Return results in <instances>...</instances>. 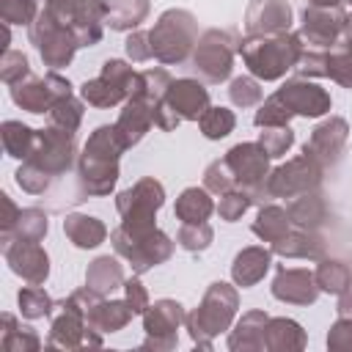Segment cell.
Masks as SVG:
<instances>
[{"label": "cell", "instance_id": "cell-2", "mask_svg": "<svg viewBox=\"0 0 352 352\" xmlns=\"http://www.w3.org/2000/svg\"><path fill=\"white\" fill-rule=\"evenodd\" d=\"M239 311V292L236 286L226 283V280H214L209 283V289L204 292L198 308H192L184 319L190 338L198 349H212L214 336H220L223 330H228L234 324V316Z\"/></svg>", "mask_w": 352, "mask_h": 352}, {"label": "cell", "instance_id": "cell-5", "mask_svg": "<svg viewBox=\"0 0 352 352\" xmlns=\"http://www.w3.org/2000/svg\"><path fill=\"white\" fill-rule=\"evenodd\" d=\"M239 52V38L234 30H220V28H209L198 36L195 50L190 55L192 60V72L204 80V82H226L231 77L234 69V55Z\"/></svg>", "mask_w": 352, "mask_h": 352}, {"label": "cell", "instance_id": "cell-18", "mask_svg": "<svg viewBox=\"0 0 352 352\" xmlns=\"http://www.w3.org/2000/svg\"><path fill=\"white\" fill-rule=\"evenodd\" d=\"M292 6L286 0H250L245 8V36H278L292 30Z\"/></svg>", "mask_w": 352, "mask_h": 352}, {"label": "cell", "instance_id": "cell-10", "mask_svg": "<svg viewBox=\"0 0 352 352\" xmlns=\"http://www.w3.org/2000/svg\"><path fill=\"white\" fill-rule=\"evenodd\" d=\"M322 179H324V168L316 160H311L308 154H300V157L286 160L275 170H270L264 187H267L270 201L272 198H297L302 192L319 190Z\"/></svg>", "mask_w": 352, "mask_h": 352}, {"label": "cell", "instance_id": "cell-23", "mask_svg": "<svg viewBox=\"0 0 352 352\" xmlns=\"http://www.w3.org/2000/svg\"><path fill=\"white\" fill-rule=\"evenodd\" d=\"M267 322L270 316L258 308L253 311H245L234 330L228 333V349L231 352H264L267 344H264V330H267Z\"/></svg>", "mask_w": 352, "mask_h": 352}, {"label": "cell", "instance_id": "cell-16", "mask_svg": "<svg viewBox=\"0 0 352 352\" xmlns=\"http://www.w3.org/2000/svg\"><path fill=\"white\" fill-rule=\"evenodd\" d=\"M58 311H52V324L47 336L50 349H85V333H88V319L85 311H80L69 297L55 302Z\"/></svg>", "mask_w": 352, "mask_h": 352}, {"label": "cell", "instance_id": "cell-17", "mask_svg": "<svg viewBox=\"0 0 352 352\" xmlns=\"http://www.w3.org/2000/svg\"><path fill=\"white\" fill-rule=\"evenodd\" d=\"M3 256H6V264L11 267V272L28 283L41 286L50 278V256L38 242L11 239L3 245Z\"/></svg>", "mask_w": 352, "mask_h": 352}, {"label": "cell", "instance_id": "cell-60", "mask_svg": "<svg viewBox=\"0 0 352 352\" xmlns=\"http://www.w3.org/2000/svg\"><path fill=\"white\" fill-rule=\"evenodd\" d=\"M336 314H338V316H346V319H352V286H349L346 292H341V294H338V302H336Z\"/></svg>", "mask_w": 352, "mask_h": 352}, {"label": "cell", "instance_id": "cell-20", "mask_svg": "<svg viewBox=\"0 0 352 352\" xmlns=\"http://www.w3.org/2000/svg\"><path fill=\"white\" fill-rule=\"evenodd\" d=\"M118 160H104L80 151L77 157V187L80 198L85 201L88 195H110L116 182H118Z\"/></svg>", "mask_w": 352, "mask_h": 352}, {"label": "cell", "instance_id": "cell-15", "mask_svg": "<svg viewBox=\"0 0 352 352\" xmlns=\"http://www.w3.org/2000/svg\"><path fill=\"white\" fill-rule=\"evenodd\" d=\"M275 94H278L280 102L292 110V116H302V118L327 116L330 107H333L330 94H327L322 85L311 82L308 77H292V80H286Z\"/></svg>", "mask_w": 352, "mask_h": 352}, {"label": "cell", "instance_id": "cell-51", "mask_svg": "<svg viewBox=\"0 0 352 352\" xmlns=\"http://www.w3.org/2000/svg\"><path fill=\"white\" fill-rule=\"evenodd\" d=\"M30 77V63H28V55L19 52V50H6L3 58H0V80L6 85H14L19 80Z\"/></svg>", "mask_w": 352, "mask_h": 352}, {"label": "cell", "instance_id": "cell-44", "mask_svg": "<svg viewBox=\"0 0 352 352\" xmlns=\"http://www.w3.org/2000/svg\"><path fill=\"white\" fill-rule=\"evenodd\" d=\"M292 118H294V116H292V110L280 102V96H278V94H272V96H267V99L261 102V107L256 110L253 124H256L258 129H264V126H286Z\"/></svg>", "mask_w": 352, "mask_h": 352}, {"label": "cell", "instance_id": "cell-26", "mask_svg": "<svg viewBox=\"0 0 352 352\" xmlns=\"http://www.w3.org/2000/svg\"><path fill=\"white\" fill-rule=\"evenodd\" d=\"M184 319H187L184 305L162 297L143 311V330H146V336H176V330L184 324Z\"/></svg>", "mask_w": 352, "mask_h": 352}, {"label": "cell", "instance_id": "cell-33", "mask_svg": "<svg viewBox=\"0 0 352 352\" xmlns=\"http://www.w3.org/2000/svg\"><path fill=\"white\" fill-rule=\"evenodd\" d=\"M253 234L261 239V242H278L280 236H286L292 231V220H289V212L278 204H261L258 206V214L253 220Z\"/></svg>", "mask_w": 352, "mask_h": 352}, {"label": "cell", "instance_id": "cell-62", "mask_svg": "<svg viewBox=\"0 0 352 352\" xmlns=\"http://www.w3.org/2000/svg\"><path fill=\"white\" fill-rule=\"evenodd\" d=\"M338 47H344L349 55H352V33H346V36H341V41H338Z\"/></svg>", "mask_w": 352, "mask_h": 352}, {"label": "cell", "instance_id": "cell-43", "mask_svg": "<svg viewBox=\"0 0 352 352\" xmlns=\"http://www.w3.org/2000/svg\"><path fill=\"white\" fill-rule=\"evenodd\" d=\"M85 99L80 96H66V99H60V102H55L52 104V110H50V124H55V126H60V129H69V132H77L80 129V124H82V113H85V104H82Z\"/></svg>", "mask_w": 352, "mask_h": 352}, {"label": "cell", "instance_id": "cell-49", "mask_svg": "<svg viewBox=\"0 0 352 352\" xmlns=\"http://www.w3.org/2000/svg\"><path fill=\"white\" fill-rule=\"evenodd\" d=\"M228 99L231 104L236 107H253L261 102V82L250 74H242V77H234L231 85H228Z\"/></svg>", "mask_w": 352, "mask_h": 352}, {"label": "cell", "instance_id": "cell-21", "mask_svg": "<svg viewBox=\"0 0 352 352\" xmlns=\"http://www.w3.org/2000/svg\"><path fill=\"white\" fill-rule=\"evenodd\" d=\"M162 102L182 118V121H198L209 107V91L195 77H179L170 80Z\"/></svg>", "mask_w": 352, "mask_h": 352}, {"label": "cell", "instance_id": "cell-14", "mask_svg": "<svg viewBox=\"0 0 352 352\" xmlns=\"http://www.w3.org/2000/svg\"><path fill=\"white\" fill-rule=\"evenodd\" d=\"M346 140H349V124H346V118L330 116V118H324V121H319L314 126L311 138L302 146V154H308L311 160H316L327 170V168H336L338 160L344 157Z\"/></svg>", "mask_w": 352, "mask_h": 352}, {"label": "cell", "instance_id": "cell-31", "mask_svg": "<svg viewBox=\"0 0 352 352\" xmlns=\"http://www.w3.org/2000/svg\"><path fill=\"white\" fill-rule=\"evenodd\" d=\"M132 316H135V311L129 308L126 300H107V297H102V300L88 311L85 319H88V327H94V330H99V333L104 336V333H118V330H124Z\"/></svg>", "mask_w": 352, "mask_h": 352}, {"label": "cell", "instance_id": "cell-64", "mask_svg": "<svg viewBox=\"0 0 352 352\" xmlns=\"http://www.w3.org/2000/svg\"><path fill=\"white\" fill-rule=\"evenodd\" d=\"M338 6H349L352 8V0H338Z\"/></svg>", "mask_w": 352, "mask_h": 352}, {"label": "cell", "instance_id": "cell-41", "mask_svg": "<svg viewBox=\"0 0 352 352\" xmlns=\"http://www.w3.org/2000/svg\"><path fill=\"white\" fill-rule=\"evenodd\" d=\"M50 231V220H47V212L38 209V206H28L22 209L19 214V223L11 234V239H25V242H41ZM8 239V242H11Z\"/></svg>", "mask_w": 352, "mask_h": 352}, {"label": "cell", "instance_id": "cell-29", "mask_svg": "<svg viewBox=\"0 0 352 352\" xmlns=\"http://www.w3.org/2000/svg\"><path fill=\"white\" fill-rule=\"evenodd\" d=\"M286 212H289L292 226H297V228L316 231L319 226L327 223V201L322 198L319 190H311V192H302L297 198H289Z\"/></svg>", "mask_w": 352, "mask_h": 352}, {"label": "cell", "instance_id": "cell-61", "mask_svg": "<svg viewBox=\"0 0 352 352\" xmlns=\"http://www.w3.org/2000/svg\"><path fill=\"white\" fill-rule=\"evenodd\" d=\"M346 33H352V8L344 11V30H341V36H346Z\"/></svg>", "mask_w": 352, "mask_h": 352}, {"label": "cell", "instance_id": "cell-11", "mask_svg": "<svg viewBox=\"0 0 352 352\" xmlns=\"http://www.w3.org/2000/svg\"><path fill=\"white\" fill-rule=\"evenodd\" d=\"M77 140H74V132L69 129H60L55 124L44 126V129H36V146L30 151V162H36L38 168H44L52 179L55 176H63L72 170V165H77Z\"/></svg>", "mask_w": 352, "mask_h": 352}, {"label": "cell", "instance_id": "cell-55", "mask_svg": "<svg viewBox=\"0 0 352 352\" xmlns=\"http://www.w3.org/2000/svg\"><path fill=\"white\" fill-rule=\"evenodd\" d=\"M327 349L333 352H352V319L338 316L327 330Z\"/></svg>", "mask_w": 352, "mask_h": 352}, {"label": "cell", "instance_id": "cell-9", "mask_svg": "<svg viewBox=\"0 0 352 352\" xmlns=\"http://www.w3.org/2000/svg\"><path fill=\"white\" fill-rule=\"evenodd\" d=\"M236 179V187L248 190L253 204H270L267 195V176H270V154L261 148V143H236L223 157Z\"/></svg>", "mask_w": 352, "mask_h": 352}, {"label": "cell", "instance_id": "cell-12", "mask_svg": "<svg viewBox=\"0 0 352 352\" xmlns=\"http://www.w3.org/2000/svg\"><path fill=\"white\" fill-rule=\"evenodd\" d=\"M11 88V99L16 107L28 110V113H50L55 102L72 96V82L66 77H60L58 72H47L44 77H25Z\"/></svg>", "mask_w": 352, "mask_h": 352}, {"label": "cell", "instance_id": "cell-19", "mask_svg": "<svg viewBox=\"0 0 352 352\" xmlns=\"http://www.w3.org/2000/svg\"><path fill=\"white\" fill-rule=\"evenodd\" d=\"M270 289L275 300L289 305H314L319 297L316 275L305 267H278Z\"/></svg>", "mask_w": 352, "mask_h": 352}, {"label": "cell", "instance_id": "cell-8", "mask_svg": "<svg viewBox=\"0 0 352 352\" xmlns=\"http://www.w3.org/2000/svg\"><path fill=\"white\" fill-rule=\"evenodd\" d=\"M110 245H113L116 256H121L132 267L135 275H143V272L154 270L157 264L168 261L173 256V248H176V242L160 228L146 234V236H126L121 228H113Z\"/></svg>", "mask_w": 352, "mask_h": 352}, {"label": "cell", "instance_id": "cell-25", "mask_svg": "<svg viewBox=\"0 0 352 352\" xmlns=\"http://www.w3.org/2000/svg\"><path fill=\"white\" fill-rule=\"evenodd\" d=\"M270 250L275 256H283V258H311V261H319V258H324V239L316 231L294 228L286 236H280L278 242H272Z\"/></svg>", "mask_w": 352, "mask_h": 352}, {"label": "cell", "instance_id": "cell-37", "mask_svg": "<svg viewBox=\"0 0 352 352\" xmlns=\"http://www.w3.org/2000/svg\"><path fill=\"white\" fill-rule=\"evenodd\" d=\"M80 96H82L91 107H116V104H121V102L129 99L126 88L118 85V82H113V80L104 77V74H99V77H94V80H85V82L80 85Z\"/></svg>", "mask_w": 352, "mask_h": 352}, {"label": "cell", "instance_id": "cell-35", "mask_svg": "<svg viewBox=\"0 0 352 352\" xmlns=\"http://www.w3.org/2000/svg\"><path fill=\"white\" fill-rule=\"evenodd\" d=\"M3 336H0V346L3 352H38L41 349V338L33 327L19 324L14 314H3Z\"/></svg>", "mask_w": 352, "mask_h": 352}, {"label": "cell", "instance_id": "cell-38", "mask_svg": "<svg viewBox=\"0 0 352 352\" xmlns=\"http://www.w3.org/2000/svg\"><path fill=\"white\" fill-rule=\"evenodd\" d=\"M0 138H3L6 154L14 157V160H28L30 151H33V146H36V129L28 126V124H22V121H14V118L3 121Z\"/></svg>", "mask_w": 352, "mask_h": 352}, {"label": "cell", "instance_id": "cell-6", "mask_svg": "<svg viewBox=\"0 0 352 352\" xmlns=\"http://www.w3.org/2000/svg\"><path fill=\"white\" fill-rule=\"evenodd\" d=\"M28 36H30V44L38 50L44 66H50V72L69 66L80 47L74 30L66 28L63 22H58L47 8H41L38 16L28 25Z\"/></svg>", "mask_w": 352, "mask_h": 352}, {"label": "cell", "instance_id": "cell-27", "mask_svg": "<svg viewBox=\"0 0 352 352\" xmlns=\"http://www.w3.org/2000/svg\"><path fill=\"white\" fill-rule=\"evenodd\" d=\"M63 234L69 236V242L74 248L91 250V248H99L107 239V226L94 214L72 212V214L63 217Z\"/></svg>", "mask_w": 352, "mask_h": 352}, {"label": "cell", "instance_id": "cell-4", "mask_svg": "<svg viewBox=\"0 0 352 352\" xmlns=\"http://www.w3.org/2000/svg\"><path fill=\"white\" fill-rule=\"evenodd\" d=\"M165 204V187L154 176L138 179L132 187L116 195V209L121 214V231L126 236H146L157 231V212Z\"/></svg>", "mask_w": 352, "mask_h": 352}, {"label": "cell", "instance_id": "cell-63", "mask_svg": "<svg viewBox=\"0 0 352 352\" xmlns=\"http://www.w3.org/2000/svg\"><path fill=\"white\" fill-rule=\"evenodd\" d=\"M308 6H338V0H305Z\"/></svg>", "mask_w": 352, "mask_h": 352}, {"label": "cell", "instance_id": "cell-34", "mask_svg": "<svg viewBox=\"0 0 352 352\" xmlns=\"http://www.w3.org/2000/svg\"><path fill=\"white\" fill-rule=\"evenodd\" d=\"M151 11L148 0H107V19L110 30H138Z\"/></svg>", "mask_w": 352, "mask_h": 352}, {"label": "cell", "instance_id": "cell-58", "mask_svg": "<svg viewBox=\"0 0 352 352\" xmlns=\"http://www.w3.org/2000/svg\"><path fill=\"white\" fill-rule=\"evenodd\" d=\"M124 300H126L129 308H132L135 314H140V316H143V311L151 305V300H148V289L140 283V278H129V280H124Z\"/></svg>", "mask_w": 352, "mask_h": 352}, {"label": "cell", "instance_id": "cell-56", "mask_svg": "<svg viewBox=\"0 0 352 352\" xmlns=\"http://www.w3.org/2000/svg\"><path fill=\"white\" fill-rule=\"evenodd\" d=\"M124 50H126V58H129L132 63H143V60L154 58V55H151L148 30H132V33L126 36V41H124Z\"/></svg>", "mask_w": 352, "mask_h": 352}, {"label": "cell", "instance_id": "cell-45", "mask_svg": "<svg viewBox=\"0 0 352 352\" xmlns=\"http://www.w3.org/2000/svg\"><path fill=\"white\" fill-rule=\"evenodd\" d=\"M14 179H16V184H19L25 192H30V195H41V192H47L50 184H52V176H50L44 168H38L36 162H30V160H22V165L16 168Z\"/></svg>", "mask_w": 352, "mask_h": 352}, {"label": "cell", "instance_id": "cell-22", "mask_svg": "<svg viewBox=\"0 0 352 352\" xmlns=\"http://www.w3.org/2000/svg\"><path fill=\"white\" fill-rule=\"evenodd\" d=\"M270 267H272V250L270 248H264V245L242 248L231 261V280L242 289H250L267 275Z\"/></svg>", "mask_w": 352, "mask_h": 352}, {"label": "cell", "instance_id": "cell-36", "mask_svg": "<svg viewBox=\"0 0 352 352\" xmlns=\"http://www.w3.org/2000/svg\"><path fill=\"white\" fill-rule=\"evenodd\" d=\"M170 74L162 69V66H154V69H143V72H135V80H132V88H129V96L135 99H146L151 107L162 102L168 85H170Z\"/></svg>", "mask_w": 352, "mask_h": 352}, {"label": "cell", "instance_id": "cell-30", "mask_svg": "<svg viewBox=\"0 0 352 352\" xmlns=\"http://www.w3.org/2000/svg\"><path fill=\"white\" fill-rule=\"evenodd\" d=\"M124 264L116 256H96L85 270V286L110 297L116 289H124Z\"/></svg>", "mask_w": 352, "mask_h": 352}, {"label": "cell", "instance_id": "cell-52", "mask_svg": "<svg viewBox=\"0 0 352 352\" xmlns=\"http://www.w3.org/2000/svg\"><path fill=\"white\" fill-rule=\"evenodd\" d=\"M38 11L36 0H0V16L6 25H30Z\"/></svg>", "mask_w": 352, "mask_h": 352}, {"label": "cell", "instance_id": "cell-7", "mask_svg": "<svg viewBox=\"0 0 352 352\" xmlns=\"http://www.w3.org/2000/svg\"><path fill=\"white\" fill-rule=\"evenodd\" d=\"M44 8L74 30L80 47H94L102 41L107 0H44Z\"/></svg>", "mask_w": 352, "mask_h": 352}, {"label": "cell", "instance_id": "cell-40", "mask_svg": "<svg viewBox=\"0 0 352 352\" xmlns=\"http://www.w3.org/2000/svg\"><path fill=\"white\" fill-rule=\"evenodd\" d=\"M16 305H19V314H22L25 319H30V322H33V319L52 316V311H55L52 297H50L41 286H36V283L19 289V294H16Z\"/></svg>", "mask_w": 352, "mask_h": 352}, {"label": "cell", "instance_id": "cell-53", "mask_svg": "<svg viewBox=\"0 0 352 352\" xmlns=\"http://www.w3.org/2000/svg\"><path fill=\"white\" fill-rule=\"evenodd\" d=\"M327 77L341 88H352V55L344 47L327 52Z\"/></svg>", "mask_w": 352, "mask_h": 352}, {"label": "cell", "instance_id": "cell-47", "mask_svg": "<svg viewBox=\"0 0 352 352\" xmlns=\"http://www.w3.org/2000/svg\"><path fill=\"white\" fill-rule=\"evenodd\" d=\"M258 143L270 154V160H278V157H283L294 146V132H292L289 124L286 126H264L258 132Z\"/></svg>", "mask_w": 352, "mask_h": 352}, {"label": "cell", "instance_id": "cell-50", "mask_svg": "<svg viewBox=\"0 0 352 352\" xmlns=\"http://www.w3.org/2000/svg\"><path fill=\"white\" fill-rule=\"evenodd\" d=\"M204 187L209 192H214V195H223V192H228V190L236 187V179H234V173H231V168H228L226 160H214V162L206 165V170H204Z\"/></svg>", "mask_w": 352, "mask_h": 352}, {"label": "cell", "instance_id": "cell-28", "mask_svg": "<svg viewBox=\"0 0 352 352\" xmlns=\"http://www.w3.org/2000/svg\"><path fill=\"white\" fill-rule=\"evenodd\" d=\"M305 330L300 322L289 316H270L267 330H264V344L267 352H300L305 349Z\"/></svg>", "mask_w": 352, "mask_h": 352}, {"label": "cell", "instance_id": "cell-46", "mask_svg": "<svg viewBox=\"0 0 352 352\" xmlns=\"http://www.w3.org/2000/svg\"><path fill=\"white\" fill-rule=\"evenodd\" d=\"M214 231L209 223H182L179 234H176V245H182L190 253H201L212 245Z\"/></svg>", "mask_w": 352, "mask_h": 352}, {"label": "cell", "instance_id": "cell-32", "mask_svg": "<svg viewBox=\"0 0 352 352\" xmlns=\"http://www.w3.org/2000/svg\"><path fill=\"white\" fill-rule=\"evenodd\" d=\"M214 209L217 206H214L212 192L206 187H187V190L179 192L176 206H173V214L182 223H206Z\"/></svg>", "mask_w": 352, "mask_h": 352}, {"label": "cell", "instance_id": "cell-13", "mask_svg": "<svg viewBox=\"0 0 352 352\" xmlns=\"http://www.w3.org/2000/svg\"><path fill=\"white\" fill-rule=\"evenodd\" d=\"M344 30V8L341 6H305L300 38L311 50H336Z\"/></svg>", "mask_w": 352, "mask_h": 352}, {"label": "cell", "instance_id": "cell-24", "mask_svg": "<svg viewBox=\"0 0 352 352\" xmlns=\"http://www.w3.org/2000/svg\"><path fill=\"white\" fill-rule=\"evenodd\" d=\"M151 124H154V107L146 99H135V96H129L124 102V107H121V113L116 118V129L124 138L126 148L140 143L143 135L151 129Z\"/></svg>", "mask_w": 352, "mask_h": 352}, {"label": "cell", "instance_id": "cell-57", "mask_svg": "<svg viewBox=\"0 0 352 352\" xmlns=\"http://www.w3.org/2000/svg\"><path fill=\"white\" fill-rule=\"evenodd\" d=\"M0 204H3V217H0V242L6 245V242L11 239V234H14L16 223H19L22 209L11 201V195H8V192H0Z\"/></svg>", "mask_w": 352, "mask_h": 352}, {"label": "cell", "instance_id": "cell-54", "mask_svg": "<svg viewBox=\"0 0 352 352\" xmlns=\"http://www.w3.org/2000/svg\"><path fill=\"white\" fill-rule=\"evenodd\" d=\"M327 52L330 50H311V47H305L300 60H297V66H294V72L300 77H327Z\"/></svg>", "mask_w": 352, "mask_h": 352}, {"label": "cell", "instance_id": "cell-42", "mask_svg": "<svg viewBox=\"0 0 352 352\" xmlns=\"http://www.w3.org/2000/svg\"><path fill=\"white\" fill-rule=\"evenodd\" d=\"M198 126H201L204 138L220 140V138H228V135L234 132L236 116H234V110H228V107H212V104H209L206 113L198 118Z\"/></svg>", "mask_w": 352, "mask_h": 352}, {"label": "cell", "instance_id": "cell-59", "mask_svg": "<svg viewBox=\"0 0 352 352\" xmlns=\"http://www.w3.org/2000/svg\"><path fill=\"white\" fill-rule=\"evenodd\" d=\"M179 344V336H146L140 349L146 352H170Z\"/></svg>", "mask_w": 352, "mask_h": 352}, {"label": "cell", "instance_id": "cell-39", "mask_svg": "<svg viewBox=\"0 0 352 352\" xmlns=\"http://www.w3.org/2000/svg\"><path fill=\"white\" fill-rule=\"evenodd\" d=\"M314 275H316L319 292H327V294H336V297L352 286V270L341 258H319Z\"/></svg>", "mask_w": 352, "mask_h": 352}, {"label": "cell", "instance_id": "cell-3", "mask_svg": "<svg viewBox=\"0 0 352 352\" xmlns=\"http://www.w3.org/2000/svg\"><path fill=\"white\" fill-rule=\"evenodd\" d=\"M148 38H151L154 60H160L162 66H179L195 50L198 22L187 8H168L151 25Z\"/></svg>", "mask_w": 352, "mask_h": 352}, {"label": "cell", "instance_id": "cell-1", "mask_svg": "<svg viewBox=\"0 0 352 352\" xmlns=\"http://www.w3.org/2000/svg\"><path fill=\"white\" fill-rule=\"evenodd\" d=\"M302 50L305 44L300 33H292V30L278 36H245L239 41L242 63L256 80H264V82L286 77V72L297 66Z\"/></svg>", "mask_w": 352, "mask_h": 352}, {"label": "cell", "instance_id": "cell-48", "mask_svg": "<svg viewBox=\"0 0 352 352\" xmlns=\"http://www.w3.org/2000/svg\"><path fill=\"white\" fill-rule=\"evenodd\" d=\"M250 206H253L250 192H248V190H242V187H234V190H228V192H223V195H220L217 214H220V220H226V223H236V220H239Z\"/></svg>", "mask_w": 352, "mask_h": 352}]
</instances>
